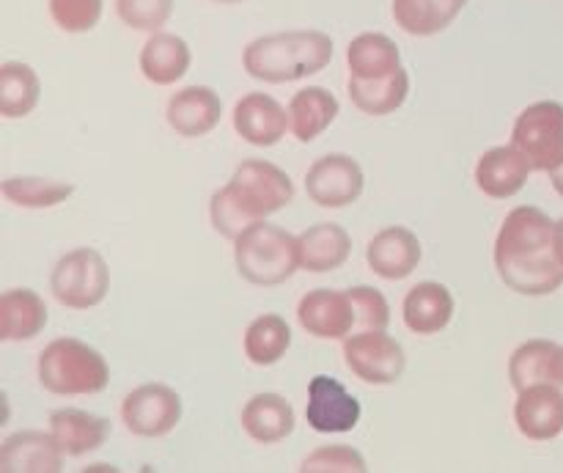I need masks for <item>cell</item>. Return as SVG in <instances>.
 Segmentation results:
<instances>
[{
    "label": "cell",
    "instance_id": "obj_1",
    "mask_svg": "<svg viewBox=\"0 0 563 473\" xmlns=\"http://www.w3.org/2000/svg\"><path fill=\"white\" fill-rule=\"evenodd\" d=\"M495 270L511 292L526 297L553 295L563 286L555 251V220L539 207H515L495 237Z\"/></svg>",
    "mask_w": 563,
    "mask_h": 473
},
{
    "label": "cell",
    "instance_id": "obj_2",
    "mask_svg": "<svg viewBox=\"0 0 563 473\" xmlns=\"http://www.w3.org/2000/svg\"><path fill=\"white\" fill-rule=\"evenodd\" d=\"M291 198H295V185L286 170L267 160H245L236 165L231 179L212 193L209 220L220 237L234 242L247 226L289 207Z\"/></svg>",
    "mask_w": 563,
    "mask_h": 473
},
{
    "label": "cell",
    "instance_id": "obj_3",
    "mask_svg": "<svg viewBox=\"0 0 563 473\" xmlns=\"http://www.w3.org/2000/svg\"><path fill=\"white\" fill-rule=\"evenodd\" d=\"M333 61V38L317 28H295L258 36L242 50L247 77L269 86L306 80Z\"/></svg>",
    "mask_w": 563,
    "mask_h": 473
},
{
    "label": "cell",
    "instance_id": "obj_4",
    "mask_svg": "<svg viewBox=\"0 0 563 473\" xmlns=\"http://www.w3.org/2000/svg\"><path fill=\"white\" fill-rule=\"evenodd\" d=\"M38 385L55 396H93L110 383L102 352L75 336H60L38 352Z\"/></svg>",
    "mask_w": 563,
    "mask_h": 473
},
{
    "label": "cell",
    "instance_id": "obj_5",
    "mask_svg": "<svg viewBox=\"0 0 563 473\" xmlns=\"http://www.w3.org/2000/svg\"><path fill=\"white\" fill-rule=\"evenodd\" d=\"M236 273L253 286L286 284L300 267L297 237L280 226L256 220L234 240Z\"/></svg>",
    "mask_w": 563,
    "mask_h": 473
},
{
    "label": "cell",
    "instance_id": "obj_6",
    "mask_svg": "<svg viewBox=\"0 0 563 473\" xmlns=\"http://www.w3.org/2000/svg\"><path fill=\"white\" fill-rule=\"evenodd\" d=\"M110 267L97 248H75L55 262L49 292L55 300L75 311H88L108 297Z\"/></svg>",
    "mask_w": 563,
    "mask_h": 473
},
{
    "label": "cell",
    "instance_id": "obj_7",
    "mask_svg": "<svg viewBox=\"0 0 563 473\" xmlns=\"http://www.w3.org/2000/svg\"><path fill=\"white\" fill-rule=\"evenodd\" d=\"M511 146L531 163L533 170H553L563 163V105L544 99L517 116Z\"/></svg>",
    "mask_w": 563,
    "mask_h": 473
},
{
    "label": "cell",
    "instance_id": "obj_8",
    "mask_svg": "<svg viewBox=\"0 0 563 473\" xmlns=\"http://www.w3.org/2000/svg\"><path fill=\"white\" fill-rule=\"evenodd\" d=\"M346 369L368 385L399 383L407 369L405 346L385 330H361L344 339Z\"/></svg>",
    "mask_w": 563,
    "mask_h": 473
},
{
    "label": "cell",
    "instance_id": "obj_9",
    "mask_svg": "<svg viewBox=\"0 0 563 473\" xmlns=\"http://www.w3.org/2000/svg\"><path fill=\"white\" fill-rule=\"evenodd\" d=\"M121 418L137 438H165L181 421V396L165 383L137 385L121 402Z\"/></svg>",
    "mask_w": 563,
    "mask_h": 473
},
{
    "label": "cell",
    "instance_id": "obj_10",
    "mask_svg": "<svg viewBox=\"0 0 563 473\" xmlns=\"http://www.w3.org/2000/svg\"><path fill=\"white\" fill-rule=\"evenodd\" d=\"M366 176H363L361 163L350 154H324L313 160L306 174V193L313 204L324 209L350 207L361 198Z\"/></svg>",
    "mask_w": 563,
    "mask_h": 473
},
{
    "label": "cell",
    "instance_id": "obj_11",
    "mask_svg": "<svg viewBox=\"0 0 563 473\" xmlns=\"http://www.w3.org/2000/svg\"><path fill=\"white\" fill-rule=\"evenodd\" d=\"M361 402L344 388L335 377L317 374L308 383L306 421L313 432L341 435L352 432L361 421Z\"/></svg>",
    "mask_w": 563,
    "mask_h": 473
},
{
    "label": "cell",
    "instance_id": "obj_12",
    "mask_svg": "<svg viewBox=\"0 0 563 473\" xmlns=\"http://www.w3.org/2000/svg\"><path fill=\"white\" fill-rule=\"evenodd\" d=\"M297 322L313 339H346L355 333V302L350 289H311L297 302Z\"/></svg>",
    "mask_w": 563,
    "mask_h": 473
},
{
    "label": "cell",
    "instance_id": "obj_13",
    "mask_svg": "<svg viewBox=\"0 0 563 473\" xmlns=\"http://www.w3.org/2000/svg\"><path fill=\"white\" fill-rule=\"evenodd\" d=\"M234 130L251 146L269 148L289 130V108L264 91H251L234 105Z\"/></svg>",
    "mask_w": 563,
    "mask_h": 473
},
{
    "label": "cell",
    "instance_id": "obj_14",
    "mask_svg": "<svg viewBox=\"0 0 563 473\" xmlns=\"http://www.w3.org/2000/svg\"><path fill=\"white\" fill-rule=\"evenodd\" d=\"M223 119L220 94L209 86H185L168 99L165 121L181 138H203Z\"/></svg>",
    "mask_w": 563,
    "mask_h": 473
},
{
    "label": "cell",
    "instance_id": "obj_15",
    "mask_svg": "<svg viewBox=\"0 0 563 473\" xmlns=\"http://www.w3.org/2000/svg\"><path fill=\"white\" fill-rule=\"evenodd\" d=\"M515 424L522 438L553 440L563 432V388L555 383L531 385L517 394Z\"/></svg>",
    "mask_w": 563,
    "mask_h": 473
},
{
    "label": "cell",
    "instance_id": "obj_16",
    "mask_svg": "<svg viewBox=\"0 0 563 473\" xmlns=\"http://www.w3.org/2000/svg\"><path fill=\"white\" fill-rule=\"evenodd\" d=\"M421 256V240L407 226H388L377 231L366 248L368 267L385 280H405L418 267Z\"/></svg>",
    "mask_w": 563,
    "mask_h": 473
},
{
    "label": "cell",
    "instance_id": "obj_17",
    "mask_svg": "<svg viewBox=\"0 0 563 473\" xmlns=\"http://www.w3.org/2000/svg\"><path fill=\"white\" fill-rule=\"evenodd\" d=\"M64 451L53 432H14L0 446V471L3 473H58L64 471Z\"/></svg>",
    "mask_w": 563,
    "mask_h": 473
},
{
    "label": "cell",
    "instance_id": "obj_18",
    "mask_svg": "<svg viewBox=\"0 0 563 473\" xmlns=\"http://www.w3.org/2000/svg\"><path fill=\"white\" fill-rule=\"evenodd\" d=\"M531 163L515 146H495L476 163V185L495 201L517 196L531 176Z\"/></svg>",
    "mask_w": 563,
    "mask_h": 473
},
{
    "label": "cell",
    "instance_id": "obj_19",
    "mask_svg": "<svg viewBox=\"0 0 563 473\" xmlns=\"http://www.w3.org/2000/svg\"><path fill=\"white\" fill-rule=\"evenodd\" d=\"M295 407L286 402V396L264 391V394L251 396L242 407V429L247 438L262 446H275L295 432Z\"/></svg>",
    "mask_w": 563,
    "mask_h": 473
},
{
    "label": "cell",
    "instance_id": "obj_20",
    "mask_svg": "<svg viewBox=\"0 0 563 473\" xmlns=\"http://www.w3.org/2000/svg\"><path fill=\"white\" fill-rule=\"evenodd\" d=\"M141 75L154 86H174L190 72V44L168 31H157L141 47Z\"/></svg>",
    "mask_w": 563,
    "mask_h": 473
},
{
    "label": "cell",
    "instance_id": "obj_21",
    "mask_svg": "<svg viewBox=\"0 0 563 473\" xmlns=\"http://www.w3.org/2000/svg\"><path fill=\"white\" fill-rule=\"evenodd\" d=\"M49 432L66 457H86L102 449L104 440L110 438V421L97 413L66 407L49 416Z\"/></svg>",
    "mask_w": 563,
    "mask_h": 473
},
{
    "label": "cell",
    "instance_id": "obj_22",
    "mask_svg": "<svg viewBox=\"0 0 563 473\" xmlns=\"http://www.w3.org/2000/svg\"><path fill=\"white\" fill-rule=\"evenodd\" d=\"M405 324L418 336H434L454 317V295L438 280H421L405 297Z\"/></svg>",
    "mask_w": 563,
    "mask_h": 473
},
{
    "label": "cell",
    "instance_id": "obj_23",
    "mask_svg": "<svg viewBox=\"0 0 563 473\" xmlns=\"http://www.w3.org/2000/svg\"><path fill=\"white\" fill-rule=\"evenodd\" d=\"M561 361L563 346L550 339H531L526 344L517 346L509 358V383L511 388L520 391L531 388V385L555 383L561 380Z\"/></svg>",
    "mask_w": 563,
    "mask_h": 473
},
{
    "label": "cell",
    "instance_id": "obj_24",
    "mask_svg": "<svg viewBox=\"0 0 563 473\" xmlns=\"http://www.w3.org/2000/svg\"><path fill=\"white\" fill-rule=\"evenodd\" d=\"M300 267L308 273H333L346 264L352 253V240L344 226L317 223L308 226L300 237Z\"/></svg>",
    "mask_w": 563,
    "mask_h": 473
},
{
    "label": "cell",
    "instance_id": "obj_25",
    "mask_svg": "<svg viewBox=\"0 0 563 473\" xmlns=\"http://www.w3.org/2000/svg\"><path fill=\"white\" fill-rule=\"evenodd\" d=\"M467 0H394L390 14L407 36L429 38L454 25Z\"/></svg>",
    "mask_w": 563,
    "mask_h": 473
},
{
    "label": "cell",
    "instance_id": "obj_26",
    "mask_svg": "<svg viewBox=\"0 0 563 473\" xmlns=\"http://www.w3.org/2000/svg\"><path fill=\"white\" fill-rule=\"evenodd\" d=\"M346 91H350L352 105L366 116H388L399 110L407 102L410 94V75L405 66L383 77H350L346 80Z\"/></svg>",
    "mask_w": 563,
    "mask_h": 473
},
{
    "label": "cell",
    "instance_id": "obj_27",
    "mask_svg": "<svg viewBox=\"0 0 563 473\" xmlns=\"http://www.w3.org/2000/svg\"><path fill=\"white\" fill-rule=\"evenodd\" d=\"M49 311L33 289H5L0 295V339L31 341L47 324Z\"/></svg>",
    "mask_w": 563,
    "mask_h": 473
},
{
    "label": "cell",
    "instance_id": "obj_28",
    "mask_svg": "<svg viewBox=\"0 0 563 473\" xmlns=\"http://www.w3.org/2000/svg\"><path fill=\"white\" fill-rule=\"evenodd\" d=\"M341 105L328 88L308 86L291 97L289 102V130L300 143H311L328 130L339 116Z\"/></svg>",
    "mask_w": 563,
    "mask_h": 473
},
{
    "label": "cell",
    "instance_id": "obj_29",
    "mask_svg": "<svg viewBox=\"0 0 563 473\" xmlns=\"http://www.w3.org/2000/svg\"><path fill=\"white\" fill-rule=\"evenodd\" d=\"M401 66V50L390 36L377 31L361 33L346 47V69L350 77H383Z\"/></svg>",
    "mask_w": 563,
    "mask_h": 473
},
{
    "label": "cell",
    "instance_id": "obj_30",
    "mask_svg": "<svg viewBox=\"0 0 563 473\" xmlns=\"http://www.w3.org/2000/svg\"><path fill=\"white\" fill-rule=\"evenodd\" d=\"M38 99H42V80L36 69L22 61H5L0 66V116L25 119L36 110Z\"/></svg>",
    "mask_w": 563,
    "mask_h": 473
},
{
    "label": "cell",
    "instance_id": "obj_31",
    "mask_svg": "<svg viewBox=\"0 0 563 473\" xmlns=\"http://www.w3.org/2000/svg\"><path fill=\"white\" fill-rule=\"evenodd\" d=\"M245 358L258 369L275 366L291 346V328L278 314H262L245 330Z\"/></svg>",
    "mask_w": 563,
    "mask_h": 473
},
{
    "label": "cell",
    "instance_id": "obj_32",
    "mask_svg": "<svg viewBox=\"0 0 563 473\" xmlns=\"http://www.w3.org/2000/svg\"><path fill=\"white\" fill-rule=\"evenodd\" d=\"M0 193L9 204L22 209H49L64 204L75 193V182L44 179V176H5Z\"/></svg>",
    "mask_w": 563,
    "mask_h": 473
},
{
    "label": "cell",
    "instance_id": "obj_33",
    "mask_svg": "<svg viewBox=\"0 0 563 473\" xmlns=\"http://www.w3.org/2000/svg\"><path fill=\"white\" fill-rule=\"evenodd\" d=\"M49 20L64 33H88L99 25L104 0H47Z\"/></svg>",
    "mask_w": 563,
    "mask_h": 473
},
{
    "label": "cell",
    "instance_id": "obj_34",
    "mask_svg": "<svg viewBox=\"0 0 563 473\" xmlns=\"http://www.w3.org/2000/svg\"><path fill=\"white\" fill-rule=\"evenodd\" d=\"M115 14L132 31L157 33L174 16V0H115Z\"/></svg>",
    "mask_w": 563,
    "mask_h": 473
},
{
    "label": "cell",
    "instance_id": "obj_35",
    "mask_svg": "<svg viewBox=\"0 0 563 473\" xmlns=\"http://www.w3.org/2000/svg\"><path fill=\"white\" fill-rule=\"evenodd\" d=\"M302 473H366V460L352 446H322L308 454L300 465Z\"/></svg>",
    "mask_w": 563,
    "mask_h": 473
},
{
    "label": "cell",
    "instance_id": "obj_36",
    "mask_svg": "<svg viewBox=\"0 0 563 473\" xmlns=\"http://www.w3.org/2000/svg\"><path fill=\"white\" fill-rule=\"evenodd\" d=\"M352 302H355V333L361 330H385L390 324V306L385 295L374 286H352Z\"/></svg>",
    "mask_w": 563,
    "mask_h": 473
},
{
    "label": "cell",
    "instance_id": "obj_37",
    "mask_svg": "<svg viewBox=\"0 0 563 473\" xmlns=\"http://www.w3.org/2000/svg\"><path fill=\"white\" fill-rule=\"evenodd\" d=\"M550 185H553V190L563 198V163L559 165V168L550 170Z\"/></svg>",
    "mask_w": 563,
    "mask_h": 473
},
{
    "label": "cell",
    "instance_id": "obj_38",
    "mask_svg": "<svg viewBox=\"0 0 563 473\" xmlns=\"http://www.w3.org/2000/svg\"><path fill=\"white\" fill-rule=\"evenodd\" d=\"M555 251H559V258L563 264V218L555 220Z\"/></svg>",
    "mask_w": 563,
    "mask_h": 473
},
{
    "label": "cell",
    "instance_id": "obj_39",
    "mask_svg": "<svg viewBox=\"0 0 563 473\" xmlns=\"http://www.w3.org/2000/svg\"><path fill=\"white\" fill-rule=\"evenodd\" d=\"M209 3H220V6H234V3H242V0H209Z\"/></svg>",
    "mask_w": 563,
    "mask_h": 473
},
{
    "label": "cell",
    "instance_id": "obj_40",
    "mask_svg": "<svg viewBox=\"0 0 563 473\" xmlns=\"http://www.w3.org/2000/svg\"><path fill=\"white\" fill-rule=\"evenodd\" d=\"M559 385L563 388V361H561V380H559Z\"/></svg>",
    "mask_w": 563,
    "mask_h": 473
}]
</instances>
